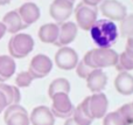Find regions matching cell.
Instances as JSON below:
<instances>
[{
  "mask_svg": "<svg viewBox=\"0 0 133 125\" xmlns=\"http://www.w3.org/2000/svg\"><path fill=\"white\" fill-rule=\"evenodd\" d=\"M101 12L105 19L110 21H122L127 15V8L118 0H103L101 2Z\"/></svg>",
  "mask_w": 133,
  "mask_h": 125,
  "instance_id": "obj_7",
  "label": "cell"
},
{
  "mask_svg": "<svg viewBox=\"0 0 133 125\" xmlns=\"http://www.w3.org/2000/svg\"><path fill=\"white\" fill-rule=\"evenodd\" d=\"M78 54L71 47H61L55 55V63L62 70L75 69L78 63Z\"/></svg>",
  "mask_w": 133,
  "mask_h": 125,
  "instance_id": "obj_10",
  "label": "cell"
},
{
  "mask_svg": "<svg viewBox=\"0 0 133 125\" xmlns=\"http://www.w3.org/2000/svg\"><path fill=\"white\" fill-rule=\"evenodd\" d=\"M18 13L20 15L22 22L25 23L26 27L35 23L40 19V8L34 2H25L23 5H21L18 9Z\"/></svg>",
  "mask_w": 133,
  "mask_h": 125,
  "instance_id": "obj_15",
  "label": "cell"
},
{
  "mask_svg": "<svg viewBox=\"0 0 133 125\" xmlns=\"http://www.w3.org/2000/svg\"><path fill=\"white\" fill-rule=\"evenodd\" d=\"M102 1H103V0H83V4L88 5V6H90V7H95V8H96V6H98V4H101Z\"/></svg>",
  "mask_w": 133,
  "mask_h": 125,
  "instance_id": "obj_31",
  "label": "cell"
},
{
  "mask_svg": "<svg viewBox=\"0 0 133 125\" xmlns=\"http://www.w3.org/2000/svg\"><path fill=\"white\" fill-rule=\"evenodd\" d=\"M34 78L29 74V71H20L15 77V84L16 88H28L33 83Z\"/></svg>",
  "mask_w": 133,
  "mask_h": 125,
  "instance_id": "obj_24",
  "label": "cell"
},
{
  "mask_svg": "<svg viewBox=\"0 0 133 125\" xmlns=\"http://www.w3.org/2000/svg\"><path fill=\"white\" fill-rule=\"evenodd\" d=\"M58 32H60V27L57 23H44L40 27L37 35L43 43L55 44L58 37Z\"/></svg>",
  "mask_w": 133,
  "mask_h": 125,
  "instance_id": "obj_18",
  "label": "cell"
},
{
  "mask_svg": "<svg viewBox=\"0 0 133 125\" xmlns=\"http://www.w3.org/2000/svg\"><path fill=\"white\" fill-rule=\"evenodd\" d=\"M132 103H133V102H132Z\"/></svg>",
  "mask_w": 133,
  "mask_h": 125,
  "instance_id": "obj_36",
  "label": "cell"
},
{
  "mask_svg": "<svg viewBox=\"0 0 133 125\" xmlns=\"http://www.w3.org/2000/svg\"><path fill=\"white\" fill-rule=\"evenodd\" d=\"M2 23L6 27V30L11 34H18L20 30H22L23 28H26L25 23L22 22L20 15H19L18 11H11L8 13H6L2 18Z\"/></svg>",
  "mask_w": 133,
  "mask_h": 125,
  "instance_id": "obj_17",
  "label": "cell"
},
{
  "mask_svg": "<svg viewBox=\"0 0 133 125\" xmlns=\"http://www.w3.org/2000/svg\"><path fill=\"white\" fill-rule=\"evenodd\" d=\"M4 111V121L6 125H30L29 115L22 105H8Z\"/></svg>",
  "mask_w": 133,
  "mask_h": 125,
  "instance_id": "obj_9",
  "label": "cell"
},
{
  "mask_svg": "<svg viewBox=\"0 0 133 125\" xmlns=\"http://www.w3.org/2000/svg\"><path fill=\"white\" fill-rule=\"evenodd\" d=\"M74 107L72 102L70 101L69 94L60 93L56 94L51 97V108L50 111L53 112V115L55 116V118H64L68 119L72 116L74 112Z\"/></svg>",
  "mask_w": 133,
  "mask_h": 125,
  "instance_id": "obj_5",
  "label": "cell"
},
{
  "mask_svg": "<svg viewBox=\"0 0 133 125\" xmlns=\"http://www.w3.org/2000/svg\"><path fill=\"white\" fill-rule=\"evenodd\" d=\"M75 18L77 27L83 30H90L97 19V11L95 7H90L85 4H79L75 9Z\"/></svg>",
  "mask_w": 133,
  "mask_h": 125,
  "instance_id": "obj_8",
  "label": "cell"
},
{
  "mask_svg": "<svg viewBox=\"0 0 133 125\" xmlns=\"http://www.w3.org/2000/svg\"><path fill=\"white\" fill-rule=\"evenodd\" d=\"M119 54L112 48H95L89 50L83 57V61L90 69H103L116 67Z\"/></svg>",
  "mask_w": 133,
  "mask_h": 125,
  "instance_id": "obj_2",
  "label": "cell"
},
{
  "mask_svg": "<svg viewBox=\"0 0 133 125\" xmlns=\"http://www.w3.org/2000/svg\"><path fill=\"white\" fill-rule=\"evenodd\" d=\"M7 107H8V103H7L6 97H5V95L0 91V114H1Z\"/></svg>",
  "mask_w": 133,
  "mask_h": 125,
  "instance_id": "obj_30",
  "label": "cell"
},
{
  "mask_svg": "<svg viewBox=\"0 0 133 125\" xmlns=\"http://www.w3.org/2000/svg\"><path fill=\"white\" fill-rule=\"evenodd\" d=\"M29 123L32 125H54L55 116L50 111V108L46 105H39L30 112Z\"/></svg>",
  "mask_w": 133,
  "mask_h": 125,
  "instance_id": "obj_12",
  "label": "cell"
},
{
  "mask_svg": "<svg viewBox=\"0 0 133 125\" xmlns=\"http://www.w3.org/2000/svg\"><path fill=\"white\" fill-rule=\"evenodd\" d=\"M34 39L29 34L18 33L14 34L8 41V53L13 58H23L34 49Z\"/></svg>",
  "mask_w": 133,
  "mask_h": 125,
  "instance_id": "obj_4",
  "label": "cell"
},
{
  "mask_svg": "<svg viewBox=\"0 0 133 125\" xmlns=\"http://www.w3.org/2000/svg\"><path fill=\"white\" fill-rule=\"evenodd\" d=\"M71 90V85L70 82L68 81L64 77H58L55 78L48 87V96L49 97H53L54 95L60 93H64V94H70Z\"/></svg>",
  "mask_w": 133,
  "mask_h": 125,
  "instance_id": "obj_20",
  "label": "cell"
},
{
  "mask_svg": "<svg viewBox=\"0 0 133 125\" xmlns=\"http://www.w3.org/2000/svg\"><path fill=\"white\" fill-rule=\"evenodd\" d=\"M117 111L119 112V115L124 119L126 125L133 124V103H127V104L122 105Z\"/></svg>",
  "mask_w": 133,
  "mask_h": 125,
  "instance_id": "obj_25",
  "label": "cell"
},
{
  "mask_svg": "<svg viewBox=\"0 0 133 125\" xmlns=\"http://www.w3.org/2000/svg\"><path fill=\"white\" fill-rule=\"evenodd\" d=\"M16 70V63L9 55H0V83L9 80Z\"/></svg>",
  "mask_w": 133,
  "mask_h": 125,
  "instance_id": "obj_19",
  "label": "cell"
},
{
  "mask_svg": "<svg viewBox=\"0 0 133 125\" xmlns=\"http://www.w3.org/2000/svg\"><path fill=\"white\" fill-rule=\"evenodd\" d=\"M58 27H60V32H58V37L55 46L65 47L75 40L78 27L72 21H65V22L58 25Z\"/></svg>",
  "mask_w": 133,
  "mask_h": 125,
  "instance_id": "obj_14",
  "label": "cell"
},
{
  "mask_svg": "<svg viewBox=\"0 0 133 125\" xmlns=\"http://www.w3.org/2000/svg\"><path fill=\"white\" fill-rule=\"evenodd\" d=\"M12 0H0V6H4V5H7L9 4Z\"/></svg>",
  "mask_w": 133,
  "mask_h": 125,
  "instance_id": "obj_34",
  "label": "cell"
},
{
  "mask_svg": "<svg viewBox=\"0 0 133 125\" xmlns=\"http://www.w3.org/2000/svg\"><path fill=\"white\" fill-rule=\"evenodd\" d=\"M85 80H87L88 89L94 94L103 93L104 88L108 84V75L103 71V69L91 70Z\"/></svg>",
  "mask_w": 133,
  "mask_h": 125,
  "instance_id": "obj_13",
  "label": "cell"
},
{
  "mask_svg": "<svg viewBox=\"0 0 133 125\" xmlns=\"http://www.w3.org/2000/svg\"><path fill=\"white\" fill-rule=\"evenodd\" d=\"M71 117L75 119L76 123L79 125H91V123H92V119L89 118V117L84 114V111L82 110L81 105H77V107L74 109L72 116Z\"/></svg>",
  "mask_w": 133,
  "mask_h": 125,
  "instance_id": "obj_26",
  "label": "cell"
},
{
  "mask_svg": "<svg viewBox=\"0 0 133 125\" xmlns=\"http://www.w3.org/2000/svg\"><path fill=\"white\" fill-rule=\"evenodd\" d=\"M125 51H126V54H129L131 57H133V35L132 36H130V37H127Z\"/></svg>",
  "mask_w": 133,
  "mask_h": 125,
  "instance_id": "obj_29",
  "label": "cell"
},
{
  "mask_svg": "<svg viewBox=\"0 0 133 125\" xmlns=\"http://www.w3.org/2000/svg\"><path fill=\"white\" fill-rule=\"evenodd\" d=\"M120 34L124 37H130L133 35V14H127L120 21Z\"/></svg>",
  "mask_w": 133,
  "mask_h": 125,
  "instance_id": "obj_23",
  "label": "cell"
},
{
  "mask_svg": "<svg viewBox=\"0 0 133 125\" xmlns=\"http://www.w3.org/2000/svg\"><path fill=\"white\" fill-rule=\"evenodd\" d=\"M6 33H7L6 27H5V25L1 22V21H0V40L5 36V34H6Z\"/></svg>",
  "mask_w": 133,
  "mask_h": 125,
  "instance_id": "obj_32",
  "label": "cell"
},
{
  "mask_svg": "<svg viewBox=\"0 0 133 125\" xmlns=\"http://www.w3.org/2000/svg\"><path fill=\"white\" fill-rule=\"evenodd\" d=\"M0 91L5 95L8 105L19 104L21 101V93L19 88L14 85H9L6 83H0Z\"/></svg>",
  "mask_w": 133,
  "mask_h": 125,
  "instance_id": "obj_21",
  "label": "cell"
},
{
  "mask_svg": "<svg viewBox=\"0 0 133 125\" xmlns=\"http://www.w3.org/2000/svg\"><path fill=\"white\" fill-rule=\"evenodd\" d=\"M54 67V62L49 56L44 54H37L32 58L29 63V74L33 76V78H43L49 73L51 71Z\"/></svg>",
  "mask_w": 133,
  "mask_h": 125,
  "instance_id": "obj_6",
  "label": "cell"
},
{
  "mask_svg": "<svg viewBox=\"0 0 133 125\" xmlns=\"http://www.w3.org/2000/svg\"><path fill=\"white\" fill-rule=\"evenodd\" d=\"M79 105L84 114L92 121L101 119L104 118V116L108 114L109 100L104 93L92 94L91 96L85 97Z\"/></svg>",
  "mask_w": 133,
  "mask_h": 125,
  "instance_id": "obj_3",
  "label": "cell"
},
{
  "mask_svg": "<svg viewBox=\"0 0 133 125\" xmlns=\"http://www.w3.org/2000/svg\"><path fill=\"white\" fill-rule=\"evenodd\" d=\"M89 32L92 41L97 44V48H111L119 36L117 25L108 19L97 20Z\"/></svg>",
  "mask_w": 133,
  "mask_h": 125,
  "instance_id": "obj_1",
  "label": "cell"
},
{
  "mask_svg": "<svg viewBox=\"0 0 133 125\" xmlns=\"http://www.w3.org/2000/svg\"><path fill=\"white\" fill-rule=\"evenodd\" d=\"M76 74H77V76L78 77H81V78H87L88 77V75L90 74V71H91L92 69H90L89 67H87V64L84 63V61L83 60H81V61H78V63H77V65H76Z\"/></svg>",
  "mask_w": 133,
  "mask_h": 125,
  "instance_id": "obj_28",
  "label": "cell"
},
{
  "mask_svg": "<svg viewBox=\"0 0 133 125\" xmlns=\"http://www.w3.org/2000/svg\"><path fill=\"white\" fill-rule=\"evenodd\" d=\"M115 88L120 95L130 96L133 94V75L127 71H122L115 78Z\"/></svg>",
  "mask_w": 133,
  "mask_h": 125,
  "instance_id": "obj_16",
  "label": "cell"
},
{
  "mask_svg": "<svg viewBox=\"0 0 133 125\" xmlns=\"http://www.w3.org/2000/svg\"><path fill=\"white\" fill-rule=\"evenodd\" d=\"M103 125H126L124 119L119 115L118 111L109 112L104 116L103 118Z\"/></svg>",
  "mask_w": 133,
  "mask_h": 125,
  "instance_id": "obj_27",
  "label": "cell"
},
{
  "mask_svg": "<svg viewBox=\"0 0 133 125\" xmlns=\"http://www.w3.org/2000/svg\"><path fill=\"white\" fill-rule=\"evenodd\" d=\"M64 125H79V124H77V123H76V122H75V119H74L72 117H70V118L65 119Z\"/></svg>",
  "mask_w": 133,
  "mask_h": 125,
  "instance_id": "obj_33",
  "label": "cell"
},
{
  "mask_svg": "<svg viewBox=\"0 0 133 125\" xmlns=\"http://www.w3.org/2000/svg\"><path fill=\"white\" fill-rule=\"evenodd\" d=\"M116 68L119 73L122 71H131L133 70V57L126 54V51H123L122 54H119L118 56V62L116 64Z\"/></svg>",
  "mask_w": 133,
  "mask_h": 125,
  "instance_id": "obj_22",
  "label": "cell"
},
{
  "mask_svg": "<svg viewBox=\"0 0 133 125\" xmlns=\"http://www.w3.org/2000/svg\"><path fill=\"white\" fill-rule=\"evenodd\" d=\"M74 11V2L68 0H54L49 7V14L56 22L63 23L70 18Z\"/></svg>",
  "mask_w": 133,
  "mask_h": 125,
  "instance_id": "obj_11",
  "label": "cell"
},
{
  "mask_svg": "<svg viewBox=\"0 0 133 125\" xmlns=\"http://www.w3.org/2000/svg\"><path fill=\"white\" fill-rule=\"evenodd\" d=\"M68 1H71V2H74V1H75V0H68Z\"/></svg>",
  "mask_w": 133,
  "mask_h": 125,
  "instance_id": "obj_35",
  "label": "cell"
}]
</instances>
